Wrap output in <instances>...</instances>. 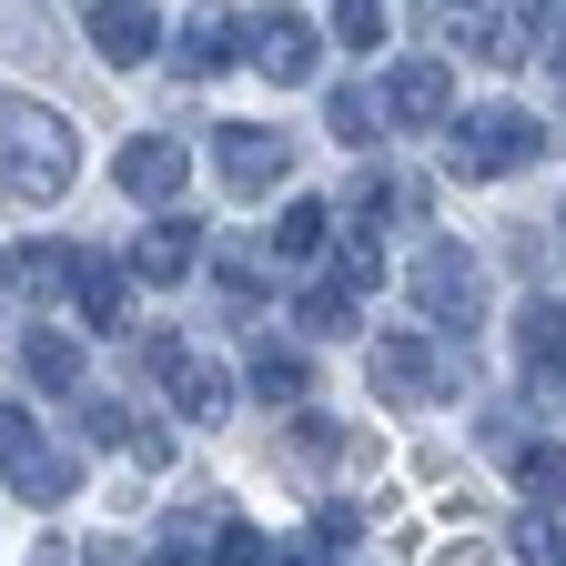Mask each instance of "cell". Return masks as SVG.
<instances>
[{
	"mask_svg": "<svg viewBox=\"0 0 566 566\" xmlns=\"http://www.w3.org/2000/svg\"><path fill=\"white\" fill-rule=\"evenodd\" d=\"M71 172H82V132H71L51 102H0V202H21V212H41V202H61L71 192Z\"/></svg>",
	"mask_w": 566,
	"mask_h": 566,
	"instance_id": "cell-1",
	"label": "cell"
},
{
	"mask_svg": "<svg viewBox=\"0 0 566 566\" xmlns=\"http://www.w3.org/2000/svg\"><path fill=\"white\" fill-rule=\"evenodd\" d=\"M405 294H415V314H424V324L475 334V324H485V263H475L465 243H415V263H405Z\"/></svg>",
	"mask_w": 566,
	"mask_h": 566,
	"instance_id": "cell-2",
	"label": "cell"
},
{
	"mask_svg": "<svg viewBox=\"0 0 566 566\" xmlns=\"http://www.w3.org/2000/svg\"><path fill=\"white\" fill-rule=\"evenodd\" d=\"M536 153H546V122H536V112H465V122H455V172H465V182L526 172Z\"/></svg>",
	"mask_w": 566,
	"mask_h": 566,
	"instance_id": "cell-3",
	"label": "cell"
},
{
	"mask_svg": "<svg viewBox=\"0 0 566 566\" xmlns=\"http://www.w3.org/2000/svg\"><path fill=\"white\" fill-rule=\"evenodd\" d=\"M283 172H294V132H273V122H223L212 132V182H223L233 202L273 192Z\"/></svg>",
	"mask_w": 566,
	"mask_h": 566,
	"instance_id": "cell-4",
	"label": "cell"
},
{
	"mask_svg": "<svg viewBox=\"0 0 566 566\" xmlns=\"http://www.w3.org/2000/svg\"><path fill=\"white\" fill-rule=\"evenodd\" d=\"M375 395L385 405H446L455 395V354H436L424 334H385L375 344Z\"/></svg>",
	"mask_w": 566,
	"mask_h": 566,
	"instance_id": "cell-5",
	"label": "cell"
},
{
	"mask_svg": "<svg viewBox=\"0 0 566 566\" xmlns=\"http://www.w3.org/2000/svg\"><path fill=\"white\" fill-rule=\"evenodd\" d=\"M243 61L263 71V82H283V92H294V82H314L324 31H314L304 11H253V21H243Z\"/></svg>",
	"mask_w": 566,
	"mask_h": 566,
	"instance_id": "cell-6",
	"label": "cell"
},
{
	"mask_svg": "<svg viewBox=\"0 0 566 566\" xmlns=\"http://www.w3.org/2000/svg\"><path fill=\"white\" fill-rule=\"evenodd\" d=\"M446 112H455V71L446 61H395V82H385V122H405V132H446Z\"/></svg>",
	"mask_w": 566,
	"mask_h": 566,
	"instance_id": "cell-7",
	"label": "cell"
},
{
	"mask_svg": "<svg viewBox=\"0 0 566 566\" xmlns=\"http://www.w3.org/2000/svg\"><path fill=\"white\" fill-rule=\"evenodd\" d=\"M182 172H192V153H182L172 132H132L122 153H112V182H122L132 202H172V192H182Z\"/></svg>",
	"mask_w": 566,
	"mask_h": 566,
	"instance_id": "cell-8",
	"label": "cell"
},
{
	"mask_svg": "<svg viewBox=\"0 0 566 566\" xmlns=\"http://www.w3.org/2000/svg\"><path fill=\"white\" fill-rule=\"evenodd\" d=\"M92 51L112 61V71H142L163 51V21L142 11V0H92Z\"/></svg>",
	"mask_w": 566,
	"mask_h": 566,
	"instance_id": "cell-9",
	"label": "cell"
},
{
	"mask_svg": "<svg viewBox=\"0 0 566 566\" xmlns=\"http://www.w3.org/2000/svg\"><path fill=\"white\" fill-rule=\"evenodd\" d=\"M71 294H82V324H102V334H122L132 324V273L112 263V253H71Z\"/></svg>",
	"mask_w": 566,
	"mask_h": 566,
	"instance_id": "cell-10",
	"label": "cell"
},
{
	"mask_svg": "<svg viewBox=\"0 0 566 566\" xmlns=\"http://www.w3.org/2000/svg\"><path fill=\"white\" fill-rule=\"evenodd\" d=\"M163 395H172V415H192V424H223V415H233V375L202 365V354H182V365L163 375Z\"/></svg>",
	"mask_w": 566,
	"mask_h": 566,
	"instance_id": "cell-11",
	"label": "cell"
},
{
	"mask_svg": "<svg viewBox=\"0 0 566 566\" xmlns=\"http://www.w3.org/2000/svg\"><path fill=\"white\" fill-rule=\"evenodd\" d=\"M192 253H202V233L182 223V212H163V223H153V233H142V253H132V273H142V283H182V273H192Z\"/></svg>",
	"mask_w": 566,
	"mask_h": 566,
	"instance_id": "cell-12",
	"label": "cell"
},
{
	"mask_svg": "<svg viewBox=\"0 0 566 566\" xmlns=\"http://www.w3.org/2000/svg\"><path fill=\"white\" fill-rule=\"evenodd\" d=\"M556 344H566V324H556V294H536L526 314H516V354H526V375H536V395L556 405Z\"/></svg>",
	"mask_w": 566,
	"mask_h": 566,
	"instance_id": "cell-13",
	"label": "cell"
},
{
	"mask_svg": "<svg viewBox=\"0 0 566 566\" xmlns=\"http://www.w3.org/2000/svg\"><path fill=\"white\" fill-rule=\"evenodd\" d=\"M243 61V21L233 11H192L182 21V71H233Z\"/></svg>",
	"mask_w": 566,
	"mask_h": 566,
	"instance_id": "cell-14",
	"label": "cell"
},
{
	"mask_svg": "<svg viewBox=\"0 0 566 566\" xmlns=\"http://www.w3.org/2000/svg\"><path fill=\"white\" fill-rule=\"evenodd\" d=\"M0 475H11V485L31 495V506H61V495H71V485H82V465H71V455H51L41 436H31V446H21L11 465H0Z\"/></svg>",
	"mask_w": 566,
	"mask_h": 566,
	"instance_id": "cell-15",
	"label": "cell"
},
{
	"mask_svg": "<svg viewBox=\"0 0 566 566\" xmlns=\"http://www.w3.org/2000/svg\"><path fill=\"white\" fill-rule=\"evenodd\" d=\"M455 51H475V61H495V71H516V61H546V41H536L526 21H455Z\"/></svg>",
	"mask_w": 566,
	"mask_h": 566,
	"instance_id": "cell-16",
	"label": "cell"
},
{
	"mask_svg": "<svg viewBox=\"0 0 566 566\" xmlns=\"http://www.w3.org/2000/svg\"><path fill=\"white\" fill-rule=\"evenodd\" d=\"M21 365H31V385L41 395H82V344H71V334H21Z\"/></svg>",
	"mask_w": 566,
	"mask_h": 566,
	"instance_id": "cell-17",
	"label": "cell"
},
{
	"mask_svg": "<svg viewBox=\"0 0 566 566\" xmlns=\"http://www.w3.org/2000/svg\"><path fill=\"white\" fill-rule=\"evenodd\" d=\"M243 375H253L263 405H304V395H314V365H304L294 344H253V365H243Z\"/></svg>",
	"mask_w": 566,
	"mask_h": 566,
	"instance_id": "cell-18",
	"label": "cell"
},
{
	"mask_svg": "<svg viewBox=\"0 0 566 566\" xmlns=\"http://www.w3.org/2000/svg\"><path fill=\"white\" fill-rule=\"evenodd\" d=\"M283 455H294V475H304V465L324 475V465H344V455H365V446H354V436H344V424H334V415H304V424H294V436H283Z\"/></svg>",
	"mask_w": 566,
	"mask_h": 566,
	"instance_id": "cell-19",
	"label": "cell"
},
{
	"mask_svg": "<svg viewBox=\"0 0 566 566\" xmlns=\"http://www.w3.org/2000/svg\"><path fill=\"white\" fill-rule=\"evenodd\" d=\"M202 566H273V546H263V526H243V516H223V536L202 546Z\"/></svg>",
	"mask_w": 566,
	"mask_h": 566,
	"instance_id": "cell-20",
	"label": "cell"
},
{
	"mask_svg": "<svg viewBox=\"0 0 566 566\" xmlns=\"http://www.w3.org/2000/svg\"><path fill=\"white\" fill-rule=\"evenodd\" d=\"M516 556H526V566H566V546H556V495L516 516Z\"/></svg>",
	"mask_w": 566,
	"mask_h": 566,
	"instance_id": "cell-21",
	"label": "cell"
},
{
	"mask_svg": "<svg viewBox=\"0 0 566 566\" xmlns=\"http://www.w3.org/2000/svg\"><path fill=\"white\" fill-rule=\"evenodd\" d=\"M324 233H334V212H324L314 192H304V202L283 212V223H273V243H283V253H324Z\"/></svg>",
	"mask_w": 566,
	"mask_h": 566,
	"instance_id": "cell-22",
	"label": "cell"
},
{
	"mask_svg": "<svg viewBox=\"0 0 566 566\" xmlns=\"http://www.w3.org/2000/svg\"><path fill=\"white\" fill-rule=\"evenodd\" d=\"M334 41L375 51V41H385V0H334Z\"/></svg>",
	"mask_w": 566,
	"mask_h": 566,
	"instance_id": "cell-23",
	"label": "cell"
},
{
	"mask_svg": "<svg viewBox=\"0 0 566 566\" xmlns=\"http://www.w3.org/2000/svg\"><path fill=\"white\" fill-rule=\"evenodd\" d=\"M324 122H334L344 153H365V142H375V102H365V92H334V112H324Z\"/></svg>",
	"mask_w": 566,
	"mask_h": 566,
	"instance_id": "cell-24",
	"label": "cell"
},
{
	"mask_svg": "<svg viewBox=\"0 0 566 566\" xmlns=\"http://www.w3.org/2000/svg\"><path fill=\"white\" fill-rule=\"evenodd\" d=\"M132 365H142V375H153V385H163V375L182 365V334H142V344H132Z\"/></svg>",
	"mask_w": 566,
	"mask_h": 566,
	"instance_id": "cell-25",
	"label": "cell"
},
{
	"mask_svg": "<svg viewBox=\"0 0 566 566\" xmlns=\"http://www.w3.org/2000/svg\"><path fill=\"white\" fill-rule=\"evenodd\" d=\"M516 475H526V495H556L566 465H556V446H516Z\"/></svg>",
	"mask_w": 566,
	"mask_h": 566,
	"instance_id": "cell-26",
	"label": "cell"
},
{
	"mask_svg": "<svg viewBox=\"0 0 566 566\" xmlns=\"http://www.w3.org/2000/svg\"><path fill=\"white\" fill-rule=\"evenodd\" d=\"M253 304H263V273L233 263V273H223V314H253Z\"/></svg>",
	"mask_w": 566,
	"mask_h": 566,
	"instance_id": "cell-27",
	"label": "cell"
},
{
	"mask_svg": "<svg viewBox=\"0 0 566 566\" xmlns=\"http://www.w3.org/2000/svg\"><path fill=\"white\" fill-rule=\"evenodd\" d=\"M21 446H31V415H21V405H0V465H11Z\"/></svg>",
	"mask_w": 566,
	"mask_h": 566,
	"instance_id": "cell-28",
	"label": "cell"
},
{
	"mask_svg": "<svg viewBox=\"0 0 566 566\" xmlns=\"http://www.w3.org/2000/svg\"><path fill=\"white\" fill-rule=\"evenodd\" d=\"M82 566H122V546H112V536H102V546H92V556H82Z\"/></svg>",
	"mask_w": 566,
	"mask_h": 566,
	"instance_id": "cell-29",
	"label": "cell"
}]
</instances>
